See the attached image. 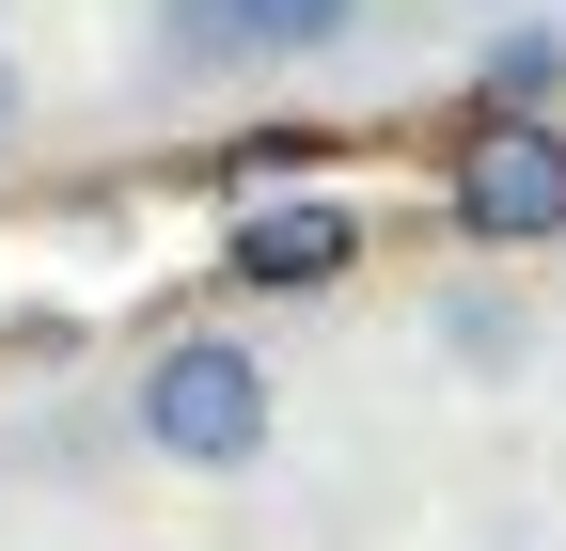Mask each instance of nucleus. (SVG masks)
Listing matches in <instances>:
<instances>
[{
    "instance_id": "nucleus-7",
    "label": "nucleus",
    "mask_w": 566,
    "mask_h": 551,
    "mask_svg": "<svg viewBox=\"0 0 566 551\" xmlns=\"http://www.w3.org/2000/svg\"><path fill=\"white\" fill-rule=\"evenodd\" d=\"M441 347H457V363H520V315H488V300H457V315H441Z\"/></svg>"
},
{
    "instance_id": "nucleus-4",
    "label": "nucleus",
    "mask_w": 566,
    "mask_h": 551,
    "mask_svg": "<svg viewBox=\"0 0 566 551\" xmlns=\"http://www.w3.org/2000/svg\"><path fill=\"white\" fill-rule=\"evenodd\" d=\"M237 63H268L237 0H158V80H237Z\"/></svg>"
},
{
    "instance_id": "nucleus-8",
    "label": "nucleus",
    "mask_w": 566,
    "mask_h": 551,
    "mask_svg": "<svg viewBox=\"0 0 566 551\" xmlns=\"http://www.w3.org/2000/svg\"><path fill=\"white\" fill-rule=\"evenodd\" d=\"M17 126H32V63L0 48V143H17Z\"/></svg>"
},
{
    "instance_id": "nucleus-3",
    "label": "nucleus",
    "mask_w": 566,
    "mask_h": 551,
    "mask_svg": "<svg viewBox=\"0 0 566 551\" xmlns=\"http://www.w3.org/2000/svg\"><path fill=\"white\" fill-rule=\"evenodd\" d=\"M346 268H363V205H346V189L237 205V237H221V284H237V300H331Z\"/></svg>"
},
{
    "instance_id": "nucleus-2",
    "label": "nucleus",
    "mask_w": 566,
    "mask_h": 551,
    "mask_svg": "<svg viewBox=\"0 0 566 551\" xmlns=\"http://www.w3.org/2000/svg\"><path fill=\"white\" fill-rule=\"evenodd\" d=\"M457 237H488V252H551L566 237V126L551 111H488L472 143H457Z\"/></svg>"
},
{
    "instance_id": "nucleus-1",
    "label": "nucleus",
    "mask_w": 566,
    "mask_h": 551,
    "mask_svg": "<svg viewBox=\"0 0 566 551\" xmlns=\"http://www.w3.org/2000/svg\"><path fill=\"white\" fill-rule=\"evenodd\" d=\"M126 426H142V457H174V472H252L268 426H283V378L237 347V331H174V347H142Z\"/></svg>"
},
{
    "instance_id": "nucleus-5",
    "label": "nucleus",
    "mask_w": 566,
    "mask_h": 551,
    "mask_svg": "<svg viewBox=\"0 0 566 551\" xmlns=\"http://www.w3.org/2000/svg\"><path fill=\"white\" fill-rule=\"evenodd\" d=\"M237 17H252V48H268V63H331L346 32L378 17V0H237Z\"/></svg>"
},
{
    "instance_id": "nucleus-6",
    "label": "nucleus",
    "mask_w": 566,
    "mask_h": 551,
    "mask_svg": "<svg viewBox=\"0 0 566 551\" xmlns=\"http://www.w3.org/2000/svg\"><path fill=\"white\" fill-rule=\"evenodd\" d=\"M472 95H488V111H551V95H566V32H488Z\"/></svg>"
}]
</instances>
